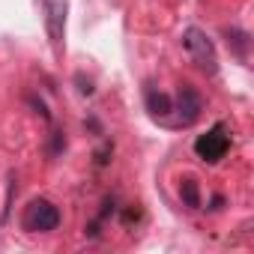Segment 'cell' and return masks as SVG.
I'll use <instances>...</instances> for the list:
<instances>
[{
  "label": "cell",
  "instance_id": "1",
  "mask_svg": "<svg viewBox=\"0 0 254 254\" xmlns=\"http://www.w3.org/2000/svg\"><path fill=\"white\" fill-rule=\"evenodd\" d=\"M183 48L189 51V57L194 60V66L206 75H215L218 72V54H215V45L212 39L200 30V27H186L183 30Z\"/></svg>",
  "mask_w": 254,
  "mask_h": 254
},
{
  "label": "cell",
  "instance_id": "2",
  "mask_svg": "<svg viewBox=\"0 0 254 254\" xmlns=\"http://www.w3.org/2000/svg\"><path fill=\"white\" fill-rule=\"evenodd\" d=\"M42 3V18H45V33L54 48V57H63L66 48V15H69V0H39Z\"/></svg>",
  "mask_w": 254,
  "mask_h": 254
},
{
  "label": "cell",
  "instance_id": "3",
  "mask_svg": "<svg viewBox=\"0 0 254 254\" xmlns=\"http://www.w3.org/2000/svg\"><path fill=\"white\" fill-rule=\"evenodd\" d=\"M60 218H63V215H60V209H57L51 200L33 197V200L27 203L24 215H21V227L30 230V233H51V230L60 227Z\"/></svg>",
  "mask_w": 254,
  "mask_h": 254
},
{
  "label": "cell",
  "instance_id": "4",
  "mask_svg": "<svg viewBox=\"0 0 254 254\" xmlns=\"http://www.w3.org/2000/svg\"><path fill=\"white\" fill-rule=\"evenodd\" d=\"M227 150H230V132H227L224 123H215L212 129H206L194 141V156L203 159V162H209V165L221 162L227 156Z\"/></svg>",
  "mask_w": 254,
  "mask_h": 254
},
{
  "label": "cell",
  "instance_id": "5",
  "mask_svg": "<svg viewBox=\"0 0 254 254\" xmlns=\"http://www.w3.org/2000/svg\"><path fill=\"white\" fill-rule=\"evenodd\" d=\"M200 111H203L200 93H197L191 84H183V87L177 90L174 105H171V114H177V120H174L171 126H177V129H183V126H191V123L200 117Z\"/></svg>",
  "mask_w": 254,
  "mask_h": 254
},
{
  "label": "cell",
  "instance_id": "6",
  "mask_svg": "<svg viewBox=\"0 0 254 254\" xmlns=\"http://www.w3.org/2000/svg\"><path fill=\"white\" fill-rule=\"evenodd\" d=\"M171 105H174V99L168 96V93H156L153 87H147V111L156 117V120H168V114H171Z\"/></svg>",
  "mask_w": 254,
  "mask_h": 254
},
{
  "label": "cell",
  "instance_id": "7",
  "mask_svg": "<svg viewBox=\"0 0 254 254\" xmlns=\"http://www.w3.org/2000/svg\"><path fill=\"white\" fill-rule=\"evenodd\" d=\"M224 36H227V45L236 51V57H239V60H245V54H248V33H245V30H239V27H227V30H224Z\"/></svg>",
  "mask_w": 254,
  "mask_h": 254
},
{
  "label": "cell",
  "instance_id": "8",
  "mask_svg": "<svg viewBox=\"0 0 254 254\" xmlns=\"http://www.w3.org/2000/svg\"><path fill=\"white\" fill-rule=\"evenodd\" d=\"M180 197H183V203H186L189 209H197V206H200V189H197V183H194L191 177H186V180L180 183Z\"/></svg>",
  "mask_w": 254,
  "mask_h": 254
},
{
  "label": "cell",
  "instance_id": "9",
  "mask_svg": "<svg viewBox=\"0 0 254 254\" xmlns=\"http://www.w3.org/2000/svg\"><path fill=\"white\" fill-rule=\"evenodd\" d=\"M111 153H114V144H111V141H105V147H102V150H96V165H99V168H105V165H108V159H111Z\"/></svg>",
  "mask_w": 254,
  "mask_h": 254
},
{
  "label": "cell",
  "instance_id": "10",
  "mask_svg": "<svg viewBox=\"0 0 254 254\" xmlns=\"http://www.w3.org/2000/svg\"><path fill=\"white\" fill-rule=\"evenodd\" d=\"M63 147H66V138H63V132H51V147H48V153H51V156H57Z\"/></svg>",
  "mask_w": 254,
  "mask_h": 254
},
{
  "label": "cell",
  "instance_id": "11",
  "mask_svg": "<svg viewBox=\"0 0 254 254\" xmlns=\"http://www.w3.org/2000/svg\"><path fill=\"white\" fill-rule=\"evenodd\" d=\"M78 84H81V87H78V90H81V93H84V96H90V93H93V84H90V81H87V84H84V78H81V75H78Z\"/></svg>",
  "mask_w": 254,
  "mask_h": 254
}]
</instances>
